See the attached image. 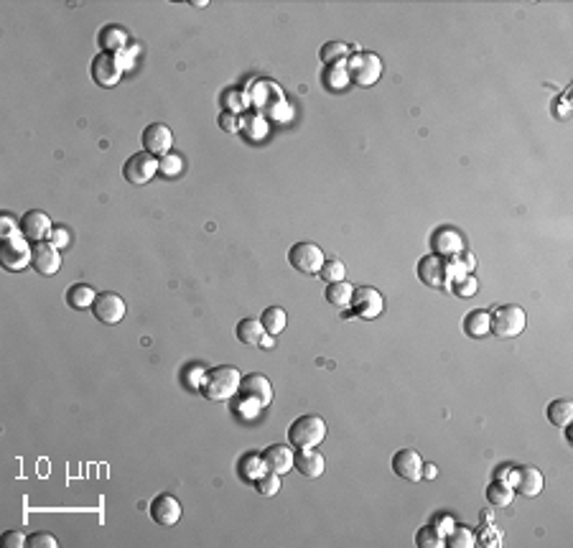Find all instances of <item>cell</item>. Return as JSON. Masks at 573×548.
I'll use <instances>...</instances> for the list:
<instances>
[{"label": "cell", "mask_w": 573, "mask_h": 548, "mask_svg": "<svg viewBox=\"0 0 573 548\" xmlns=\"http://www.w3.org/2000/svg\"><path fill=\"white\" fill-rule=\"evenodd\" d=\"M242 373L232 365H217V368L204 370L201 378V395L207 401H229L240 393Z\"/></svg>", "instance_id": "1"}, {"label": "cell", "mask_w": 573, "mask_h": 548, "mask_svg": "<svg viewBox=\"0 0 573 548\" xmlns=\"http://www.w3.org/2000/svg\"><path fill=\"white\" fill-rule=\"evenodd\" d=\"M329 428L327 421L316 413L298 416L291 426H288V444L296 449H316L327 439Z\"/></svg>", "instance_id": "2"}, {"label": "cell", "mask_w": 573, "mask_h": 548, "mask_svg": "<svg viewBox=\"0 0 573 548\" xmlns=\"http://www.w3.org/2000/svg\"><path fill=\"white\" fill-rule=\"evenodd\" d=\"M527 327V314L515 304H505L489 311V332L500 340H515Z\"/></svg>", "instance_id": "3"}, {"label": "cell", "mask_w": 573, "mask_h": 548, "mask_svg": "<svg viewBox=\"0 0 573 548\" xmlns=\"http://www.w3.org/2000/svg\"><path fill=\"white\" fill-rule=\"evenodd\" d=\"M349 82L357 87H372L382 77V59L372 51H357L349 54L347 59Z\"/></svg>", "instance_id": "4"}, {"label": "cell", "mask_w": 573, "mask_h": 548, "mask_svg": "<svg viewBox=\"0 0 573 548\" xmlns=\"http://www.w3.org/2000/svg\"><path fill=\"white\" fill-rule=\"evenodd\" d=\"M0 261L6 270L20 273L23 268L31 266V242L23 237V232H15L11 237H3L0 245Z\"/></svg>", "instance_id": "5"}, {"label": "cell", "mask_w": 573, "mask_h": 548, "mask_svg": "<svg viewBox=\"0 0 573 548\" xmlns=\"http://www.w3.org/2000/svg\"><path fill=\"white\" fill-rule=\"evenodd\" d=\"M324 261H327L324 250L313 242H296L294 248L288 250V263L303 275H319Z\"/></svg>", "instance_id": "6"}, {"label": "cell", "mask_w": 573, "mask_h": 548, "mask_svg": "<svg viewBox=\"0 0 573 548\" xmlns=\"http://www.w3.org/2000/svg\"><path fill=\"white\" fill-rule=\"evenodd\" d=\"M349 309H352V314L357 316V319L372 321V319H377V316L382 314V309H385V299H382V294L377 291V288L357 286V288H354V294H352V301H349Z\"/></svg>", "instance_id": "7"}, {"label": "cell", "mask_w": 573, "mask_h": 548, "mask_svg": "<svg viewBox=\"0 0 573 548\" xmlns=\"http://www.w3.org/2000/svg\"><path fill=\"white\" fill-rule=\"evenodd\" d=\"M156 174H158V158L146 154V151H143V154H133L125 161V166H122V176H125L130 184H135V187L148 184Z\"/></svg>", "instance_id": "8"}, {"label": "cell", "mask_w": 573, "mask_h": 548, "mask_svg": "<svg viewBox=\"0 0 573 548\" xmlns=\"http://www.w3.org/2000/svg\"><path fill=\"white\" fill-rule=\"evenodd\" d=\"M125 301L122 296H118L115 291H105V294H97L92 304V314L100 324H120L125 319Z\"/></svg>", "instance_id": "9"}, {"label": "cell", "mask_w": 573, "mask_h": 548, "mask_svg": "<svg viewBox=\"0 0 573 548\" xmlns=\"http://www.w3.org/2000/svg\"><path fill=\"white\" fill-rule=\"evenodd\" d=\"M507 485H512L515 492H520V495L525 497H535L543 492V485H546V480H543V472L535 467H510V472H507Z\"/></svg>", "instance_id": "10"}, {"label": "cell", "mask_w": 573, "mask_h": 548, "mask_svg": "<svg viewBox=\"0 0 573 548\" xmlns=\"http://www.w3.org/2000/svg\"><path fill=\"white\" fill-rule=\"evenodd\" d=\"M92 80L100 87H115L122 77V64L118 61V54H105L100 51L92 59Z\"/></svg>", "instance_id": "11"}, {"label": "cell", "mask_w": 573, "mask_h": 548, "mask_svg": "<svg viewBox=\"0 0 573 548\" xmlns=\"http://www.w3.org/2000/svg\"><path fill=\"white\" fill-rule=\"evenodd\" d=\"M61 250H56L49 240L31 245V268L39 275H56L61 268Z\"/></svg>", "instance_id": "12"}, {"label": "cell", "mask_w": 573, "mask_h": 548, "mask_svg": "<svg viewBox=\"0 0 573 548\" xmlns=\"http://www.w3.org/2000/svg\"><path fill=\"white\" fill-rule=\"evenodd\" d=\"M140 141H143V151L151 156H166L171 154V146H174V133H171V127L163 125V123H153V125H148L146 130H143V135H140Z\"/></svg>", "instance_id": "13"}, {"label": "cell", "mask_w": 573, "mask_h": 548, "mask_svg": "<svg viewBox=\"0 0 573 548\" xmlns=\"http://www.w3.org/2000/svg\"><path fill=\"white\" fill-rule=\"evenodd\" d=\"M148 513H151V521L158 523V525H176V523L181 521V502L176 500L174 495H168V492H160V495L153 497V502H151V508H148Z\"/></svg>", "instance_id": "14"}, {"label": "cell", "mask_w": 573, "mask_h": 548, "mask_svg": "<svg viewBox=\"0 0 573 548\" xmlns=\"http://www.w3.org/2000/svg\"><path fill=\"white\" fill-rule=\"evenodd\" d=\"M51 230H53L51 217H49L46 212H41V209L26 212V214H23V220H20V232H23V237H26L31 245H34V242L49 240Z\"/></svg>", "instance_id": "15"}, {"label": "cell", "mask_w": 573, "mask_h": 548, "mask_svg": "<svg viewBox=\"0 0 573 548\" xmlns=\"http://www.w3.org/2000/svg\"><path fill=\"white\" fill-rule=\"evenodd\" d=\"M418 278L420 283H426L431 288H448V275H446V261L439 255H426L418 261Z\"/></svg>", "instance_id": "16"}, {"label": "cell", "mask_w": 573, "mask_h": 548, "mask_svg": "<svg viewBox=\"0 0 573 548\" xmlns=\"http://www.w3.org/2000/svg\"><path fill=\"white\" fill-rule=\"evenodd\" d=\"M464 250V237L459 230L453 228H439L431 235V253L439 258H451V255Z\"/></svg>", "instance_id": "17"}, {"label": "cell", "mask_w": 573, "mask_h": 548, "mask_svg": "<svg viewBox=\"0 0 573 548\" xmlns=\"http://www.w3.org/2000/svg\"><path fill=\"white\" fill-rule=\"evenodd\" d=\"M420 469H423V456L415 449H400L393 456V472L400 480L420 482Z\"/></svg>", "instance_id": "18"}, {"label": "cell", "mask_w": 573, "mask_h": 548, "mask_svg": "<svg viewBox=\"0 0 573 548\" xmlns=\"http://www.w3.org/2000/svg\"><path fill=\"white\" fill-rule=\"evenodd\" d=\"M294 469L298 472L301 477H308V480H319L327 469V461L319 452L313 449H296L294 454Z\"/></svg>", "instance_id": "19"}, {"label": "cell", "mask_w": 573, "mask_h": 548, "mask_svg": "<svg viewBox=\"0 0 573 548\" xmlns=\"http://www.w3.org/2000/svg\"><path fill=\"white\" fill-rule=\"evenodd\" d=\"M240 393L247 395V398H255L260 406H270V401H273V388H270V380H267L265 375H260V373L242 375Z\"/></svg>", "instance_id": "20"}, {"label": "cell", "mask_w": 573, "mask_h": 548, "mask_svg": "<svg viewBox=\"0 0 573 548\" xmlns=\"http://www.w3.org/2000/svg\"><path fill=\"white\" fill-rule=\"evenodd\" d=\"M294 449L288 444H273L263 452V461H265L267 472H275V475H286L294 469Z\"/></svg>", "instance_id": "21"}, {"label": "cell", "mask_w": 573, "mask_h": 548, "mask_svg": "<svg viewBox=\"0 0 573 548\" xmlns=\"http://www.w3.org/2000/svg\"><path fill=\"white\" fill-rule=\"evenodd\" d=\"M97 44L105 54H115L122 51L127 46V31L120 26H105L97 36Z\"/></svg>", "instance_id": "22"}, {"label": "cell", "mask_w": 573, "mask_h": 548, "mask_svg": "<svg viewBox=\"0 0 573 548\" xmlns=\"http://www.w3.org/2000/svg\"><path fill=\"white\" fill-rule=\"evenodd\" d=\"M64 299H67V304L74 311H84V309H92L94 299H97V291H94L92 286H87V283H74Z\"/></svg>", "instance_id": "23"}, {"label": "cell", "mask_w": 573, "mask_h": 548, "mask_svg": "<svg viewBox=\"0 0 573 548\" xmlns=\"http://www.w3.org/2000/svg\"><path fill=\"white\" fill-rule=\"evenodd\" d=\"M237 472L245 482H255L258 477H263L267 472L265 461H263V454H255V452H247L245 456L237 464Z\"/></svg>", "instance_id": "24"}, {"label": "cell", "mask_w": 573, "mask_h": 548, "mask_svg": "<svg viewBox=\"0 0 573 548\" xmlns=\"http://www.w3.org/2000/svg\"><path fill=\"white\" fill-rule=\"evenodd\" d=\"M464 332L467 337H486L489 335V311L486 309H474L464 316Z\"/></svg>", "instance_id": "25"}, {"label": "cell", "mask_w": 573, "mask_h": 548, "mask_svg": "<svg viewBox=\"0 0 573 548\" xmlns=\"http://www.w3.org/2000/svg\"><path fill=\"white\" fill-rule=\"evenodd\" d=\"M548 421L558 428H568L573 421V403L568 398H555L550 406H548Z\"/></svg>", "instance_id": "26"}, {"label": "cell", "mask_w": 573, "mask_h": 548, "mask_svg": "<svg viewBox=\"0 0 573 548\" xmlns=\"http://www.w3.org/2000/svg\"><path fill=\"white\" fill-rule=\"evenodd\" d=\"M260 324H263V329H265V335L275 337V335H280V332L286 329L288 316L280 306H267L265 311L260 314Z\"/></svg>", "instance_id": "27"}, {"label": "cell", "mask_w": 573, "mask_h": 548, "mask_svg": "<svg viewBox=\"0 0 573 548\" xmlns=\"http://www.w3.org/2000/svg\"><path fill=\"white\" fill-rule=\"evenodd\" d=\"M354 294V286L347 281H336V283H327V301L332 306H339V309H347L349 301H352Z\"/></svg>", "instance_id": "28"}, {"label": "cell", "mask_w": 573, "mask_h": 548, "mask_svg": "<svg viewBox=\"0 0 573 548\" xmlns=\"http://www.w3.org/2000/svg\"><path fill=\"white\" fill-rule=\"evenodd\" d=\"M324 85H327L329 89H344L347 85H352L349 82V69H347V61H339V64H329L327 72H324Z\"/></svg>", "instance_id": "29"}, {"label": "cell", "mask_w": 573, "mask_h": 548, "mask_svg": "<svg viewBox=\"0 0 573 548\" xmlns=\"http://www.w3.org/2000/svg\"><path fill=\"white\" fill-rule=\"evenodd\" d=\"M263 337H265V329H263L260 319H242L237 324V340L242 344H260Z\"/></svg>", "instance_id": "30"}, {"label": "cell", "mask_w": 573, "mask_h": 548, "mask_svg": "<svg viewBox=\"0 0 573 548\" xmlns=\"http://www.w3.org/2000/svg\"><path fill=\"white\" fill-rule=\"evenodd\" d=\"M486 500H489V505H497V508L510 505V502L515 500L512 485H507V482H502V480L492 482V485L486 487Z\"/></svg>", "instance_id": "31"}, {"label": "cell", "mask_w": 573, "mask_h": 548, "mask_svg": "<svg viewBox=\"0 0 573 548\" xmlns=\"http://www.w3.org/2000/svg\"><path fill=\"white\" fill-rule=\"evenodd\" d=\"M321 61L324 64H339V61H347L349 59V46L347 44H341V41H329V44H324L319 51Z\"/></svg>", "instance_id": "32"}, {"label": "cell", "mask_w": 573, "mask_h": 548, "mask_svg": "<svg viewBox=\"0 0 573 548\" xmlns=\"http://www.w3.org/2000/svg\"><path fill=\"white\" fill-rule=\"evenodd\" d=\"M415 546L418 548H443L446 546V538L436 530L434 523H428V525H423V528L415 533Z\"/></svg>", "instance_id": "33"}, {"label": "cell", "mask_w": 573, "mask_h": 548, "mask_svg": "<svg viewBox=\"0 0 573 548\" xmlns=\"http://www.w3.org/2000/svg\"><path fill=\"white\" fill-rule=\"evenodd\" d=\"M448 291H451L453 296H459V299H472V296L479 291V281H477V275L474 273H467V275H461V278L448 283Z\"/></svg>", "instance_id": "34"}, {"label": "cell", "mask_w": 573, "mask_h": 548, "mask_svg": "<svg viewBox=\"0 0 573 548\" xmlns=\"http://www.w3.org/2000/svg\"><path fill=\"white\" fill-rule=\"evenodd\" d=\"M477 543V533L467 525H453L451 533L446 535L448 548H472Z\"/></svg>", "instance_id": "35"}, {"label": "cell", "mask_w": 573, "mask_h": 548, "mask_svg": "<svg viewBox=\"0 0 573 548\" xmlns=\"http://www.w3.org/2000/svg\"><path fill=\"white\" fill-rule=\"evenodd\" d=\"M344 275H347V268H344V263H341L339 258H327V261H324V266H321V270H319V278H324L327 283L347 281Z\"/></svg>", "instance_id": "36"}, {"label": "cell", "mask_w": 573, "mask_h": 548, "mask_svg": "<svg viewBox=\"0 0 573 548\" xmlns=\"http://www.w3.org/2000/svg\"><path fill=\"white\" fill-rule=\"evenodd\" d=\"M181 171H184V158H181L179 154H166L158 158V174L160 176L174 179V176H179Z\"/></svg>", "instance_id": "37"}, {"label": "cell", "mask_w": 573, "mask_h": 548, "mask_svg": "<svg viewBox=\"0 0 573 548\" xmlns=\"http://www.w3.org/2000/svg\"><path fill=\"white\" fill-rule=\"evenodd\" d=\"M255 490H258L263 497L278 495V492H280V475H275V472H265L263 477H258V480H255Z\"/></svg>", "instance_id": "38"}, {"label": "cell", "mask_w": 573, "mask_h": 548, "mask_svg": "<svg viewBox=\"0 0 573 548\" xmlns=\"http://www.w3.org/2000/svg\"><path fill=\"white\" fill-rule=\"evenodd\" d=\"M240 125L247 130V135H253V138H263V135L267 133V123L263 120V115H245V118H240Z\"/></svg>", "instance_id": "39"}, {"label": "cell", "mask_w": 573, "mask_h": 548, "mask_svg": "<svg viewBox=\"0 0 573 548\" xmlns=\"http://www.w3.org/2000/svg\"><path fill=\"white\" fill-rule=\"evenodd\" d=\"M222 102H225L227 113L237 115V113H242V107L250 105V94H247V92L242 94V92H237V89H229V92L222 97Z\"/></svg>", "instance_id": "40"}, {"label": "cell", "mask_w": 573, "mask_h": 548, "mask_svg": "<svg viewBox=\"0 0 573 548\" xmlns=\"http://www.w3.org/2000/svg\"><path fill=\"white\" fill-rule=\"evenodd\" d=\"M477 543H481V546H486V548H497L502 543V533L494 528V523H492V528L484 525V530L477 535Z\"/></svg>", "instance_id": "41"}, {"label": "cell", "mask_w": 573, "mask_h": 548, "mask_svg": "<svg viewBox=\"0 0 573 548\" xmlns=\"http://www.w3.org/2000/svg\"><path fill=\"white\" fill-rule=\"evenodd\" d=\"M245 401H240V403H234V411L237 413H242V418H255V416L260 413V403L255 401V398H247V395H242Z\"/></svg>", "instance_id": "42"}, {"label": "cell", "mask_w": 573, "mask_h": 548, "mask_svg": "<svg viewBox=\"0 0 573 548\" xmlns=\"http://www.w3.org/2000/svg\"><path fill=\"white\" fill-rule=\"evenodd\" d=\"M201 378H204V368L191 365L189 370H184V385L191 390H201Z\"/></svg>", "instance_id": "43"}, {"label": "cell", "mask_w": 573, "mask_h": 548, "mask_svg": "<svg viewBox=\"0 0 573 548\" xmlns=\"http://www.w3.org/2000/svg\"><path fill=\"white\" fill-rule=\"evenodd\" d=\"M28 546H31V548H56V546H59V541H56L51 533H44V530H39V533L28 535Z\"/></svg>", "instance_id": "44"}, {"label": "cell", "mask_w": 573, "mask_h": 548, "mask_svg": "<svg viewBox=\"0 0 573 548\" xmlns=\"http://www.w3.org/2000/svg\"><path fill=\"white\" fill-rule=\"evenodd\" d=\"M49 242H51L56 250H64L72 242V232L67 228H53L51 235H49Z\"/></svg>", "instance_id": "45"}, {"label": "cell", "mask_w": 573, "mask_h": 548, "mask_svg": "<svg viewBox=\"0 0 573 548\" xmlns=\"http://www.w3.org/2000/svg\"><path fill=\"white\" fill-rule=\"evenodd\" d=\"M0 541H3V548H23L28 546V535H23L20 530H6Z\"/></svg>", "instance_id": "46"}, {"label": "cell", "mask_w": 573, "mask_h": 548, "mask_svg": "<svg viewBox=\"0 0 573 548\" xmlns=\"http://www.w3.org/2000/svg\"><path fill=\"white\" fill-rule=\"evenodd\" d=\"M0 232H3V237L20 232V222H15L11 212H3V217H0Z\"/></svg>", "instance_id": "47"}, {"label": "cell", "mask_w": 573, "mask_h": 548, "mask_svg": "<svg viewBox=\"0 0 573 548\" xmlns=\"http://www.w3.org/2000/svg\"><path fill=\"white\" fill-rule=\"evenodd\" d=\"M456 261L461 263V268H464L467 273H474V268H477V258H474L472 250H461V253H456Z\"/></svg>", "instance_id": "48"}, {"label": "cell", "mask_w": 573, "mask_h": 548, "mask_svg": "<svg viewBox=\"0 0 573 548\" xmlns=\"http://www.w3.org/2000/svg\"><path fill=\"white\" fill-rule=\"evenodd\" d=\"M434 525H436V530H439V533L443 535V538H446V535L451 533V528L456 525V523H453L451 515H439V518L434 521Z\"/></svg>", "instance_id": "49"}, {"label": "cell", "mask_w": 573, "mask_h": 548, "mask_svg": "<svg viewBox=\"0 0 573 548\" xmlns=\"http://www.w3.org/2000/svg\"><path fill=\"white\" fill-rule=\"evenodd\" d=\"M220 127H225V130H229V133H237V130H240V120H237L232 113H222Z\"/></svg>", "instance_id": "50"}, {"label": "cell", "mask_w": 573, "mask_h": 548, "mask_svg": "<svg viewBox=\"0 0 573 548\" xmlns=\"http://www.w3.org/2000/svg\"><path fill=\"white\" fill-rule=\"evenodd\" d=\"M436 475H439V467H436V464H426V461H423L420 480H436Z\"/></svg>", "instance_id": "51"}, {"label": "cell", "mask_w": 573, "mask_h": 548, "mask_svg": "<svg viewBox=\"0 0 573 548\" xmlns=\"http://www.w3.org/2000/svg\"><path fill=\"white\" fill-rule=\"evenodd\" d=\"M260 347H263V349H273V347H275L273 335H265V337H263V340H260Z\"/></svg>", "instance_id": "52"}, {"label": "cell", "mask_w": 573, "mask_h": 548, "mask_svg": "<svg viewBox=\"0 0 573 548\" xmlns=\"http://www.w3.org/2000/svg\"><path fill=\"white\" fill-rule=\"evenodd\" d=\"M479 518H481V525H492V523H494V515L489 513V510H481Z\"/></svg>", "instance_id": "53"}]
</instances>
